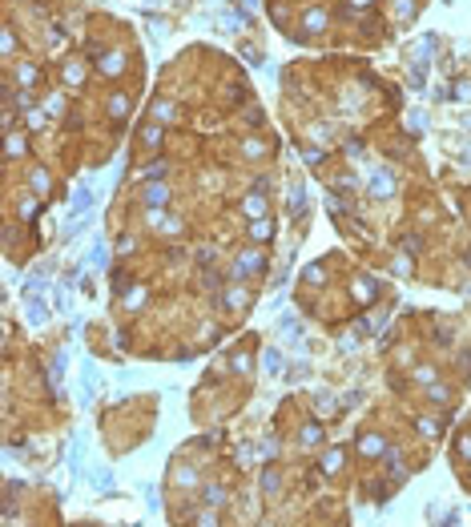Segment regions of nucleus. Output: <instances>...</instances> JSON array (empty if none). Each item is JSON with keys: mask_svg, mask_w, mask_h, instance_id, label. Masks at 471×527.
<instances>
[{"mask_svg": "<svg viewBox=\"0 0 471 527\" xmlns=\"http://www.w3.org/2000/svg\"><path fill=\"white\" fill-rule=\"evenodd\" d=\"M145 201H149V205H165V201H169V190H165V185H149V190H145Z\"/></svg>", "mask_w": 471, "mask_h": 527, "instance_id": "f257e3e1", "label": "nucleus"}, {"mask_svg": "<svg viewBox=\"0 0 471 527\" xmlns=\"http://www.w3.org/2000/svg\"><path fill=\"white\" fill-rule=\"evenodd\" d=\"M378 435H363V455H378Z\"/></svg>", "mask_w": 471, "mask_h": 527, "instance_id": "f03ea898", "label": "nucleus"}, {"mask_svg": "<svg viewBox=\"0 0 471 527\" xmlns=\"http://www.w3.org/2000/svg\"><path fill=\"white\" fill-rule=\"evenodd\" d=\"M242 270H262V254H246V258H242Z\"/></svg>", "mask_w": 471, "mask_h": 527, "instance_id": "7ed1b4c3", "label": "nucleus"}, {"mask_svg": "<svg viewBox=\"0 0 471 527\" xmlns=\"http://www.w3.org/2000/svg\"><path fill=\"white\" fill-rule=\"evenodd\" d=\"M101 69H105V72H121V57H117V52H113V57H109V61H105Z\"/></svg>", "mask_w": 471, "mask_h": 527, "instance_id": "20e7f679", "label": "nucleus"}, {"mask_svg": "<svg viewBox=\"0 0 471 527\" xmlns=\"http://www.w3.org/2000/svg\"><path fill=\"white\" fill-rule=\"evenodd\" d=\"M206 499H210V503H222V499H226V491H222V487H210V491H206Z\"/></svg>", "mask_w": 471, "mask_h": 527, "instance_id": "39448f33", "label": "nucleus"}, {"mask_svg": "<svg viewBox=\"0 0 471 527\" xmlns=\"http://www.w3.org/2000/svg\"><path fill=\"white\" fill-rule=\"evenodd\" d=\"M21 217H37V201H21Z\"/></svg>", "mask_w": 471, "mask_h": 527, "instance_id": "423d86ee", "label": "nucleus"}, {"mask_svg": "<svg viewBox=\"0 0 471 527\" xmlns=\"http://www.w3.org/2000/svg\"><path fill=\"white\" fill-rule=\"evenodd\" d=\"M459 451H463V459H471V439H463V443H459Z\"/></svg>", "mask_w": 471, "mask_h": 527, "instance_id": "0eeeda50", "label": "nucleus"}]
</instances>
